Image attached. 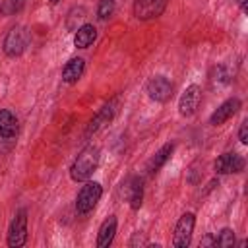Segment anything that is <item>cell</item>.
Wrapping results in <instances>:
<instances>
[{
	"instance_id": "6da1fadb",
	"label": "cell",
	"mask_w": 248,
	"mask_h": 248,
	"mask_svg": "<svg viewBox=\"0 0 248 248\" xmlns=\"http://www.w3.org/2000/svg\"><path fill=\"white\" fill-rule=\"evenodd\" d=\"M99 159H101V151L97 145H87L79 151V155L74 159L72 167H70V178L74 182H85L93 176V172L99 167Z\"/></svg>"
},
{
	"instance_id": "7a4b0ae2",
	"label": "cell",
	"mask_w": 248,
	"mask_h": 248,
	"mask_svg": "<svg viewBox=\"0 0 248 248\" xmlns=\"http://www.w3.org/2000/svg\"><path fill=\"white\" fill-rule=\"evenodd\" d=\"M103 196V186L95 180H85V184L81 186V190L78 192V198H76V211L79 215H87L95 209L97 202L101 200Z\"/></svg>"
},
{
	"instance_id": "3957f363",
	"label": "cell",
	"mask_w": 248,
	"mask_h": 248,
	"mask_svg": "<svg viewBox=\"0 0 248 248\" xmlns=\"http://www.w3.org/2000/svg\"><path fill=\"white\" fill-rule=\"evenodd\" d=\"M27 45H29V31H27L23 25H16V27H12V29L6 33L2 48H4L6 56L17 58V56H21V54L25 52Z\"/></svg>"
},
{
	"instance_id": "277c9868",
	"label": "cell",
	"mask_w": 248,
	"mask_h": 248,
	"mask_svg": "<svg viewBox=\"0 0 248 248\" xmlns=\"http://www.w3.org/2000/svg\"><path fill=\"white\" fill-rule=\"evenodd\" d=\"M194 225H196V215L194 213H184L176 225H174V234H172V246L174 248H188L190 240H192V232H194Z\"/></svg>"
},
{
	"instance_id": "5b68a950",
	"label": "cell",
	"mask_w": 248,
	"mask_h": 248,
	"mask_svg": "<svg viewBox=\"0 0 248 248\" xmlns=\"http://www.w3.org/2000/svg\"><path fill=\"white\" fill-rule=\"evenodd\" d=\"M6 242L10 248H19L27 242V213H25V209H19L16 213V217L12 219Z\"/></svg>"
},
{
	"instance_id": "8992f818",
	"label": "cell",
	"mask_w": 248,
	"mask_h": 248,
	"mask_svg": "<svg viewBox=\"0 0 248 248\" xmlns=\"http://www.w3.org/2000/svg\"><path fill=\"white\" fill-rule=\"evenodd\" d=\"M200 103H202V89H200V85H196V83L188 85L182 91L180 99H178V112H180V116L190 118L192 114H196Z\"/></svg>"
},
{
	"instance_id": "52a82bcc",
	"label": "cell",
	"mask_w": 248,
	"mask_h": 248,
	"mask_svg": "<svg viewBox=\"0 0 248 248\" xmlns=\"http://www.w3.org/2000/svg\"><path fill=\"white\" fill-rule=\"evenodd\" d=\"M145 91H147L149 99H153V101H157V103H165V101H169L170 95H172V83H170V79L165 78V76H153V78L147 79Z\"/></svg>"
},
{
	"instance_id": "ba28073f",
	"label": "cell",
	"mask_w": 248,
	"mask_h": 248,
	"mask_svg": "<svg viewBox=\"0 0 248 248\" xmlns=\"http://www.w3.org/2000/svg\"><path fill=\"white\" fill-rule=\"evenodd\" d=\"M167 2L169 0H134V16L141 21H147V19H155L159 17L165 8H167Z\"/></svg>"
},
{
	"instance_id": "9c48e42d",
	"label": "cell",
	"mask_w": 248,
	"mask_h": 248,
	"mask_svg": "<svg viewBox=\"0 0 248 248\" xmlns=\"http://www.w3.org/2000/svg\"><path fill=\"white\" fill-rule=\"evenodd\" d=\"M217 174H232L244 170V157L238 153H223L213 163Z\"/></svg>"
},
{
	"instance_id": "30bf717a",
	"label": "cell",
	"mask_w": 248,
	"mask_h": 248,
	"mask_svg": "<svg viewBox=\"0 0 248 248\" xmlns=\"http://www.w3.org/2000/svg\"><path fill=\"white\" fill-rule=\"evenodd\" d=\"M122 198H126V202L130 203L132 209H140L141 202H143V182H141V178L130 176L122 184Z\"/></svg>"
},
{
	"instance_id": "8fae6325",
	"label": "cell",
	"mask_w": 248,
	"mask_h": 248,
	"mask_svg": "<svg viewBox=\"0 0 248 248\" xmlns=\"http://www.w3.org/2000/svg\"><path fill=\"white\" fill-rule=\"evenodd\" d=\"M238 108H240V99H238V97L227 99L225 103H221V105L213 110V114L209 116V124H211V126H221L223 122H227L229 118H232V116L238 112Z\"/></svg>"
},
{
	"instance_id": "7c38bea8",
	"label": "cell",
	"mask_w": 248,
	"mask_h": 248,
	"mask_svg": "<svg viewBox=\"0 0 248 248\" xmlns=\"http://www.w3.org/2000/svg\"><path fill=\"white\" fill-rule=\"evenodd\" d=\"M83 72H85V60L83 58H70L66 64H64V68H62V81L64 83H78L79 81V78L83 76Z\"/></svg>"
},
{
	"instance_id": "4fadbf2b",
	"label": "cell",
	"mask_w": 248,
	"mask_h": 248,
	"mask_svg": "<svg viewBox=\"0 0 248 248\" xmlns=\"http://www.w3.org/2000/svg\"><path fill=\"white\" fill-rule=\"evenodd\" d=\"M17 130H19V122L16 114L8 108H0V138L12 140L17 136Z\"/></svg>"
},
{
	"instance_id": "5bb4252c",
	"label": "cell",
	"mask_w": 248,
	"mask_h": 248,
	"mask_svg": "<svg viewBox=\"0 0 248 248\" xmlns=\"http://www.w3.org/2000/svg\"><path fill=\"white\" fill-rule=\"evenodd\" d=\"M114 234H116V217L114 215H108L101 227H99V232H97V248H108L114 240Z\"/></svg>"
},
{
	"instance_id": "9a60e30c",
	"label": "cell",
	"mask_w": 248,
	"mask_h": 248,
	"mask_svg": "<svg viewBox=\"0 0 248 248\" xmlns=\"http://www.w3.org/2000/svg\"><path fill=\"white\" fill-rule=\"evenodd\" d=\"M97 39V29L91 23H83L74 31V45L76 48H89Z\"/></svg>"
},
{
	"instance_id": "2e32d148",
	"label": "cell",
	"mask_w": 248,
	"mask_h": 248,
	"mask_svg": "<svg viewBox=\"0 0 248 248\" xmlns=\"http://www.w3.org/2000/svg\"><path fill=\"white\" fill-rule=\"evenodd\" d=\"M172 151H174V143H165L163 147H159L157 151H155V155L149 159V163H147V172L149 174H157L159 170H161V167L170 159V155H172Z\"/></svg>"
},
{
	"instance_id": "e0dca14e",
	"label": "cell",
	"mask_w": 248,
	"mask_h": 248,
	"mask_svg": "<svg viewBox=\"0 0 248 248\" xmlns=\"http://www.w3.org/2000/svg\"><path fill=\"white\" fill-rule=\"evenodd\" d=\"M114 112H116V101H110L108 105H105L99 112H97V116L91 120V124H89V128H87V134H95L99 128H103L105 124H108V120L114 116Z\"/></svg>"
},
{
	"instance_id": "ac0fdd59",
	"label": "cell",
	"mask_w": 248,
	"mask_h": 248,
	"mask_svg": "<svg viewBox=\"0 0 248 248\" xmlns=\"http://www.w3.org/2000/svg\"><path fill=\"white\" fill-rule=\"evenodd\" d=\"M213 246H219V248H231L234 246V231L225 227L219 231V234L213 238Z\"/></svg>"
},
{
	"instance_id": "d6986e66",
	"label": "cell",
	"mask_w": 248,
	"mask_h": 248,
	"mask_svg": "<svg viewBox=\"0 0 248 248\" xmlns=\"http://www.w3.org/2000/svg\"><path fill=\"white\" fill-rule=\"evenodd\" d=\"M209 79H211V83L225 85V83H229V81H231V74H229L227 66L219 64V66H213V70H211V74H209Z\"/></svg>"
},
{
	"instance_id": "ffe728a7",
	"label": "cell",
	"mask_w": 248,
	"mask_h": 248,
	"mask_svg": "<svg viewBox=\"0 0 248 248\" xmlns=\"http://www.w3.org/2000/svg\"><path fill=\"white\" fill-rule=\"evenodd\" d=\"M85 19V8H74L70 14H68V19H66V27L70 29V31H76L78 27H81L79 23Z\"/></svg>"
},
{
	"instance_id": "44dd1931",
	"label": "cell",
	"mask_w": 248,
	"mask_h": 248,
	"mask_svg": "<svg viewBox=\"0 0 248 248\" xmlns=\"http://www.w3.org/2000/svg\"><path fill=\"white\" fill-rule=\"evenodd\" d=\"M114 8H116L114 0H99V4H97V17L103 19V21L108 19L114 14Z\"/></svg>"
},
{
	"instance_id": "7402d4cb",
	"label": "cell",
	"mask_w": 248,
	"mask_h": 248,
	"mask_svg": "<svg viewBox=\"0 0 248 248\" xmlns=\"http://www.w3.org/2000/svg\"><path fill=\"white\" fill-rule=\"evenodd\" d=\"M23 6V0H4L2 6H0V12L4 16H14L16 12H19Z\"/></svg>"
},
{
	"instance_id": "603a6c76",
	"label": "cell",
	"mask_w": 248,
	"mask_h": 248,
	"mask_svg": "<svg viewBox=\"0 0 248 248\" xmlns=\"http://www.w3.org/2000/svg\"><path fill=\"white\" fill-rule=\"evenodd\" d=\"M238 140H240V143H248V122L244 120L242 124H240V130H238Z\"/></svg>"
},
{
	"instance_id": "cb8c5ba5",
	"label": "cell",
	"mask_w": 248,
	"mask_h": 248,
	"mask_svg": "<svg viewBox=\"0 0 248 248\" xmlns=\"http://www.w3.org/2000/svg\"><path fill=\"white\" fill-rule=\"evenodd\" d=\"M130 244H132V246H136V244H145V238H143V234L136 232V234H134V240H132Z\"/></svg>"
},
{
	"instance_id": "d4e9b609",
	"label": "cell",
	"mask_w": 248,
	"mask_h": 248,
	"mask_svg": "<svg viewBox=\"0 0 248 248\" xmlns=\"http://www.w3.org/2000/svg\"><path fill=\"white\" fill-rule=\"evenodd\" d=\"M200 246H213V236H211V234H207V236L200 242Z\"/></svg>"
},
{
	"instance_id": "484cf974",
	"label": "cell",
	"mask_w": 248,
	"mask_h": 248,
	"mask_svg": "<svg viewBox=\"0 0 248 248\" xmlns=\"http://www.w3.org/2000/svg\"><path fill=\"white\" fill-rule=\"evenodd\" d=\"M238 4H240V8H242V12H246V0H236Z\"/></svg>"
},
{
	"instance_id": "4316f807",
	"label": "cell",
	"mask_w": 248,
	"mask_h": 248,
	"mask_svg": "<svg viewBox=\"0 0 248 248\" xmlns=\"http://www.w3.org/2000/svg\"><path fill=\"white\" fill-rule=\"evenodd\" d=\"M48 2H50V4H56V2H58V0H48Z\"/></svg>"
}]
</instances>
